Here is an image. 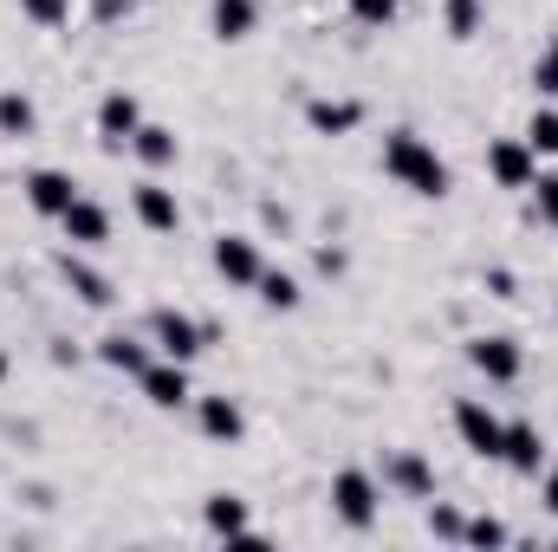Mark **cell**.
<instances>
[{
    "instance_id": "cell-7",
    "label": "cell",
    "mask_w": 558,
    "mask_h": 552,
    "mask_svg": "<svg viewBox=\"0 0 558 552\" xmlns=\"http://www.w3.org/2000/svg\"><path fill=\"white\" fill-rule=\"evenodd\" d=\"M487 176H494L500 189H533V176H539V156H533V143H526V137L487 143Z\"/></svg>"
},
{
    "instance_id": "cell-14",
    "label": "cell",
    "mask_w": 558,
    "mask_h": 552,
    "mask_svg": "<svg viewBox=\"0 0 558 552\" xmlns=\"http://www.w3.org/2000/svg\"><path fill=\"white\" fill-rule=\"evenodd\" d=\"M59 228H65V241H72V248H105V241H111V215H105L98 202H85V195L59 215Z\"/></svg>"
},
{
    "instance_id": "cell-4",
    "label": "cell",
    "mask_w": 558,
    "mask_h": 552,
    "mask_svg": "<svg viewBox=\"0 0 558 552\" xmlns=\"http://www.w3.org/2000/svg\"><path fill=\"white\" fill-rule=\"evenodd\" d=\"M454 435H461V448H468V455L500 461V435H507V422L487 410L481 397H461V404H454Z\"/></svg>"
},
{
    "instance_id": "cell-10",
    "label": "cell",
    "mask_w": 558,
    "mask_h": 552,
    "mask_svg": "<svg viewBox=\"0 0 558 552\" xmlns=\"http://www.w3.org/2000/svg\"><path fill=\"white\" fill-rule=\"evenodd\" d=\"M26 202H33L46 221H59V215L78 202V182H72L65 169H33V176H26Z\"/></svg>"
},
{
    "instance_id": "cell-30",
    "label": "cell",
    "mask_w": 558,
    "mask_h": 552,
    "mask_svg": "<svg viewBox=\"0 0 558 552\" xmlns=\"http://www.w3.org/2000/svg\"><path fill=\"white\" fill-rule=\"evenodd\" d=\"M533 85H539V98H558V39L539 52V65H533Z\"/></svg>"
},
{
    "instance_id": "cell-24",
    "label": "cell",
    "mask_w": 558,
    "mask_h": 552,
    "mask_svg": "<svg viewBox=\"0 0 558 552\" xmlns=\"http://www.w3.org/2000/svg\"><path fill=\"white\" fill-rule=\"evenodd\" d=\"M526 143H533V156H558V111L553 105L526 118Z\"/></svg>"
},
{
    "instance_id": "cell-17",
    "label": "cell",
    "mask_w": 558,
    "mask_h": 552,
    "mask_svg": "<svg viewBox=\"0 0 558 552\" xmlns=\"http://www.w3.org/2000/svg\"><path fill=\"white\" fill-rule=\"evenodd\" d=\"M202 520H208V533H221V540H254V527H247V501H241V494H208Z\"/></svg>"
},
{
    "instance_id": "cell-13",
    "label": "cell",
    "mask_w": 558,
    "mask_h": 552,
    "mask_svg": "<svg viewBox=\"0 0 558 552\" xmlns=\"http://www.w3.org/2000/svg\"><path fill=\"white\" fill-rule=\"evenodd\" d=\"M137 124H143V105L131 98V92H111V98L98 105V137L111 143V149H131Z\"/></svg>"
},
{
    "instance_id": "cell-28",
    "label": "cell",
    "mask_w": 558,
    "mask_h": 552,
    "mask_svg": "<svg viewBox=\"0 0 558 552\" xmlns=\"http://www.w3.org/2000/svg\"><path fill=\"white\" fill-rule=\"evenodd\" d=\"M344 7H351V20H364V26H390L410 0H344Z\"/></svg>"
},
{
    "instance_id": "cell-21",
    "label": "cell",
    "mask_w": 558,
    "mask_h": 552,
    "mask_svg": "<svg viewBox=\"0 0 558 552\" xmlns=\"http://www.w3.org/2000/svg\"><path fill=\"white\" fill-rule=\"evenodd\" d=\"M39 131V105L26 92H0V137H33Z\"/></svg>"
},
{
    "instance_id": "cell-1",
    "label": "cell",
    "mask_w": 558,
    "mask_h": 552,
    "mask_svg": "<svg viewBox=\"0 0 558 552\" xmlns=\"http://www.w3.org/2000/svg\"><path fill=\"white\" fill-rule=\"evenodd\" d=\"M384 176H390L397 189L422 195V202H441V195H448V163H441L435 143L416 137V131H390V137H384Z\"/></svg>"
},
{
    "instance_id": "cell-25",
    "label": "cell",
    "mask_w": 558,
    "mask_h": 552,
    "mask_svg": "<svg viewBox=\"0 0 558 552\" xmlns=\"http://www.w3.org/2000/svg\"><path fill=\"white\" fill-rule=\"evenodd\" d=\"M507 540H513V533H507L494 514H481V520H468V527H461V547H507Z\"/></svg>"
},
{
    "instance_id": "cell-5",
    "label": "cell",
    "mask_w": 558,
    "mask_h": 552,
    "mask_svg": "<svg viewBox=\"0 0 558 552\" xmlns=\"http://www.w3.org/2000/svg\"><path fill=\"white\" fill-rule=\"evenodd\" d=\"M468 364H474L487 384H513V377L526 371V351H520V338L487 332V338H468Z\"/></svg>"
},
{
    "instance_id": "cell-16",
    "label": "cell",
    "mask_w": 558,
    "mask_h": 552,
    "mask_svg": "<svg viewBox=\"0 0 558 552\" xmlns=\"http://www.w3.org/2000/svg\"><path fill=\"white\" fill-rule=\"evenodd\" d=\"M305 124H312L318 137H351V131L364 124V105H351V98H338V105H331V98H312V105H305Z\"/></svg>"
},
{
    "instance_id": "cell-20",
    "label": "cell",
    "mask_w": 558,
    "mask_h": 552,
    "mask_svg": "<svg viewBox=\"0 0 558 552\" xmlns=\"http://www.w3.org/2000/svg\"><path fill=\"white\" fill-rule=\"evenodd\" d=\"M384 475H390V488H403L410 501H428V494H435V475H428V461H422V455H390V468H384Z\"/></svg>"
},
{
    "instance_id": "cell-19",
    "label": "cell",
    "mask_w": 558,
    "mask_h": 552,
    "mask_svg": "<svg viewBox=\"0 0 558 552\" xmlns=\"http://www.w3.org/2000/svg\"><path fill=\"white\" fill-rule=\"evenodd\" d=\"M98 358H105L111 371H124V377H143V364H149L143 338H131V332H111V338H98Z\"/></svg>"
},
{
    "instance_id": "cell-23",
    "label": "cell",
    "mask_w": 558,
    "mask_h": 552,
    "mask_svg": "<svg viewBox=\"0 0 558 552\" xmlns=\"http://www.w3.org/2000/svg\"><path fill=\"white\" fill-rule=\"evenodd\" d=\"M260 305H267V312H292V305H299V279L267 267V274H260Z\"/></svg>"
},
{
    "instance_id": "cell-15",
    "label": "cell",
    "mask_w": 558,
    "mask_h": 552,
    "mask_svg": "<svg viewBox=\"0 0 558 552\" xmlns=\"http://www.w3.org/2000/svg\"><path fill=\"white\" fill-rule=\"evenodd\" d=\"M195 416H202V435L208 442H241L247 435V416L234 397H195Z\"/></svg>"
},
{
    "instance_id": "cell-31",
    "label": "cell",
    "mask_w": 558,
    "mask_h": 552,
    "mask_svg": "<svg viewBox=\"0 0 558 552\" xmlns=\"http://www.w3.org/2000/svg\"><path fill=\"white\" fill-rule=\"evenodd\" d=\"M461 527H468L461 514H448V507H428V533H435V540H461Z\"/></svg>"
},
{
    "instance_id": "cell-27",
    "label": "cell",
    "mask_w": 558,
    "mask_h": 552,
    "mask_svg": "<svg viewBox=\"0 0 558 552\" xmlns=\"http://www.w3.org/2000/svg\"><path fill=\"white\" fill-rule=\"evenodd\" d=\"M20 13H26L33 26H46V33H52V26H65V20H72V0H20Z\"/></svg>"
},
{
    "instance_id": "cell-12",
    "label": "cell",
    "mask_w": 558,
    "mask_h": 552,
    "mask_svg": "<svg viewBox=\"0 0 558 552\" xmlns=\"http://www.w3.org/2000/svg\"><path fill=\"white\" fill-rule=\"evenodd\" d=\"M254 26H260V7H254V0H208V33H215L221 46L254 39Z\"/></svg>"
},
{
    "instance_id": "cell-34",
    "label": "cell",
    "mask_w": 558,
    "mask_h": 552,
    "mask_svg": "<svg viewBox=\"0 0 558 552\" xmlns=\"http://www.w3.org/2000/svg\"><path fill=\"white\" fill-rule=\"evenodd\" d=\"M0 377H7V351H0Z\"/></svg>"
},
{
    "instance_id": "cell-22",
    "label": "cell",
    "mask_w": 558,
    "mask_h": 552,
    "mask_svg": "<svg viewBox=\"0 0 558 552\" xmlns=\"http://www.w3.org/2000/svg\"><path fill=\"white\" fill-rule=\"evenodd\" d=\"M59 274H65V286H72V292H78L85 305H111V279L92 274L85 261H72V254H65V261H59Z\"/></svg>"
},
{
    "instance_id": "cell-18",
    "label": "cell",
    "mask_w": 558,
    "mask_h": 552,
    "mask_svg": "<svg viewBox=\"0 0 558 552\" xmlns=\"http://www.w3.org/2000/svg\"><path fill=\"white\" fill-rule=\"evenodd\" d=\"M131 149H137L143 169H169L175 156H182V143H175V131H162V124H137V137H131Z\"/></svg>"
},
{
    "instance_id": "cell-29",
    "label": "cell",
    "mask_w": 558,
    "mask_h": 552,
    "mask_svg": "<svg viewBox=\"0 0 558 552\" xmlns=\"http://www.w3.org/2000/svg\"><path fill=\"white\" fill-rule=\"evenodd\" d=\"M533 215L558 228V176H533Z\"/></svg>"
},
{
    "instance_id": "cell-3",
    "label": "cell",
    "mask_w": 558,
    "mask_h": 552,
    "mask_svg": "<svg viewBox=\"0 0 558 552\" xmlns=\"http://www.w3.org/2000/svg\"><path fill=\"white\" fill-rule=\"evenodd\" d=\"M149 338H156V358H175V364H195V358L208 351V325H195V319L175 312V305L149 312Z\"/></svg>"
},
{
    "instance_id": "cell-32",
    "label": "cell",
    "mask_w": 558,
    "mask_h": 552,
    "mask_svg": "<svg viewBox=\"0 0 558 552\" xmlns=\"http://www.w3.org/2000/svg\"><path fill=\"white\" fill-rule=\"evenodd\" d=\"M546 514L558 520V468H546Z\"/></svg>"
},
{
    "instance_id": "cell-6",
    "label": "cell",
    "mask_w": 558,
    "mask_h": 552,
    "mask_svg": "<svg viewBox=\"0 0 558 552\" xmlns=\"http://www.w3.org/2000/svg\"><path fill=\"white\" fill-rule=\"evenodd\" d=\"M137 384H143V397H149V410H182V404H195L189 364H175V358H149Z\"/></svg>"
},
{
    "instance_id": "cell-8",
    "label": "cell",
    "mask_w": 558,
    "mask_h": 552,
    "mask_svg": "<svg viewBox=\"0 0 558 552\" xmlns=\"http://www.w3.org/2000/svg\"><path fill=\"white\" fill-rule=\"evenodd\" d=\"M215 274L228 279V286H260L267 261H260V248H254L247 235H221V241H215Z\"/></svg>"
},
{
    "instance_id": "cell-2",
    "label": "cell",
    "mask_w": 558,
    "mask_h": 552,
    "mask_svg": "<svg viewBox=\"0 0 558 552\" xmlns=\"http://www.w3.org/2000/svg\"><path fill=\"white\" fill-rule=\"evenodd\" d=\"M377 507H384V488H377L371 468H338V475H331V514H338L351 533L377 527Z\"/></svg>"
},
{
    "instance_id": "cell-33",
    "label": "cell",
    "mask_w": 558,
    "mask_h": 552,
    "mask_svg": "<svg viewBox=\"0 0 558 552\" xmlns=\"http://www.w3.org/2000/svg\"><path fill=\"white\" fill-rule=\"evenodd\" d=\"M118 7H149V0H118Z\"/></svg>"
},
{
    "instance_id": "cell-9",
    "label": "cell",
    "mask_w": 558,
    "mask_h": 552,
    "mask_svg": "<svg viewBox=\"0 0 558 552\" xmlns=\"http://www.w3.org/2000/svg\"><path fill=\"white\" fill-rule=\"evenodd\" d=\"M131 208H137V221L149 228V235H175V228H182V202H175V189H162L156 176H149V182H137Z\"/></svg>"
},
{
    "instance_id": "cell-26",
    "label": "cell",
    "mask_w": 558,
    "mask_h": 552,
    "mask_svg": "<svg viewBox=\"0 0 558 552\" xmlns=\"http://www.w3.org/2000/svg\"><path fill=\"white\" fill-rule=\"evenodd\" d=\"M481 33V0H448V39H474Z\"/></svg>"
},
{
    "instance_id": "cell-11",
    "label": "cell",
    "mask_w": 558,
    "mask_h": 552,
    "mask_svg": "<svg viewBox=\"0 0 558 552\" xmlns=\"http://www.w3.org/2000/svg\"><path fill=\"white\" fill-rule=\"evenodd\" d=\"M500 461H507L513 475H539V468H546V435H539L533 422H507V435H500Z\"/></svg>"
}]
</instances>
